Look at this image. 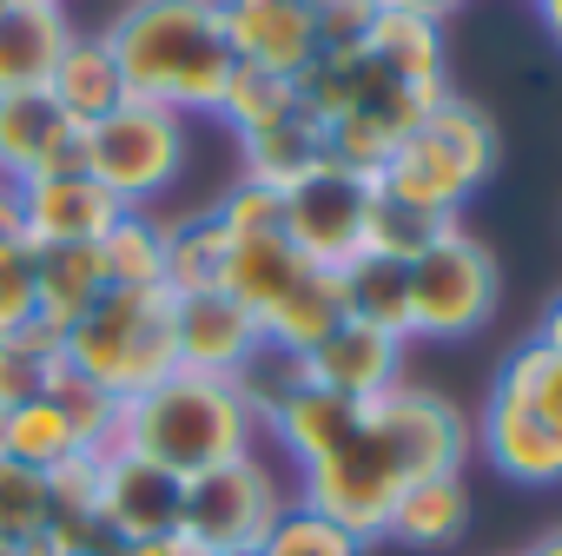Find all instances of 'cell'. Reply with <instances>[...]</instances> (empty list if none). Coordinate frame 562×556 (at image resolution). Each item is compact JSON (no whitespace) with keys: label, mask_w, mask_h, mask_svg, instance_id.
Returning <instances> with one entry per match:
<instances>
[{"label":"cell","mask_w":562,"mask_h":556,"mask_svg":"<svg viewBox=\"0 0 562 556\" xmlns=\"http://www.w3.org/2000/svg\"><path fill=\"white\" fill-rule=\"evenodd\" d=\"M305 385H312V378H305V358H299V352H278V345H258V352L238 365V378H232V391L245 398V411L258 418V431L285 411Z\"/></svg>","instance_id":"29"},{"label":"cell","mask_w":562,"mask_h":556,"mask_svg":"<svg viewBox=\"0 0 562 556\" xmlns=\"http://www.w3.org/2000/svg\"><path fill=\"white\" fill-rule=\"evenodd\" d=\"M496 292H503L496 252L476 232H463V225L437 232L411 258V338L457 345V338L483 332L490 312H496Z\"/></svg>","instance_id":"5"},{"label":"cell","mask_w":562,"mask_h":556,"mask_svg":"<svg viewBox=\"0 0 562 556\" xmlns=\"http://www.w3.org/2000/svg\"><path fill=\"white\" fill-rule=\"evenodd\" d=\"M463 530H470V490H463V477H424V483H411L397 497L384 536H397L404 549H450V543H463Z\"/></svg>","instance_id":"24"},{"label":"cell","mask_w":562,"mask_h":556,"mask_svg":"<svg viewBox=\"0 0 562 556\" xmlns=\"http://www.w3.org/2000/svg\"><path fill=\"white\" fill-rule=\"evenodd\" d=\"M424 126L463 159V173L483 186L490 173H496V126H490V113L483 107H470V100H457V93H443L430 113H424Z\"/></svg>","instance_id":"32"},{"label":"cell","mask_w":562,"mask_h":556,"mask_svg":"<svg viewBox=\"0 0 562 556\" xmlns=\"http://www.w3.org/2000/svg\"><path fill=\"white\" fill-rule=\"evenodd\" d=\"M238 146H245V179H265V186L285 192V186H299L305 173L325 166V120L299 100L292 113H278V120L238 133Z\"/></svg>","instance_id":"18"},{"label":"cell","mask_w":562,"mask_h":556,"mask_svg":"<svg viewBox=\"0 0 562 556\" xmlns=\"http://www.w3.org/2000/svg\"><path fill=\"white\" fill-rule=\"evenodd\" d=\"M364 219H371V179L338 173L331 159L318 173H305L299 186H285V238L325 271H338L364 252Z\"/></svg>","instance_id":"10"},{"label":"cell","mask_w":562,"mask_h":556,"mask_svg":"<svg viewBox=\"0 0 562 556\" xmlns=\"http://www.w3.org/2000/svg\"><path fill=\"white\" fill-rule=\"evenodd\" d=\"M0 8H60V0H0Z\"/></svg>","instance_id":"47"},{"label":"cell","mask_w":562,"mask_h":556,"mask_svg":"<svg viewBox=\"0 0 562 556\" xmlns=\"http://www.w3.org/2000/svg\"><path fill=\"white\" fill-rule=\"evenodd\" d=\"M457 8H463V0H378V14H417V21H437V27H443Z\"/></svg>","instance_id":"42"},{"label":"cell","mask_w":562,"mask_h":556,"mask_svg":"<svg viewBox=\"0 0 562 556\" xmlns=\"http://www.w3.org/2000/svg\"><path fill=\"white\" fill-rule=\"evenodd\" d=\"M251 437H258V418L245 411L232 378H199V371H172L153 391L126 398L120 404V431H113V444L153 457L172 477L218 470V464L245 457Z\"/></svg>","instance_id":"2"},{"label":"cell","mask_w":562,"mask_h":556,"mask_svg":"<svg viewBox=\"0 0 562 556\" xmlns=\"http://www.w3.org/2000/svg\"><path fill=\"white\" fill-rule=\"evenodd\" d=\"M245 556H258V549H245Z\"/></svg>","instance_id":"50"},{"label":"cell","mask_w":562,"mask_h":556,"mask_svg":"<svg viewBox=\"0 0 562 556\" xmlns=\"http://www.w3.org/2000/svg\"><path fill=\"white\" fill-rule=\"evenodd\" d=\"M258 556H364V543L351 530H338L331 516H318L305 503H285V516L265 530Z\"/></svg>","instance_id":"35"},{"label":"cell","mask_w":562,"mask_h":556,"mask_svg":"<svg viewBox=\"0 0 562 556\" xmlns=\"http://www.w3.org/2000/svg\"><path fill=\"white\" fill-rule=\"evenodd\" d=\"M364 424L397 451V464L411 470V483L424 477H457L463 457H470V418L437 398V391H417V385H391L384 398L364 404Z\"/></svg>","instance_id":"9"},{"label":"cell","mask_w":562,"mask_h":556,"mask_svg":"<svg viewBox=\"0 0 562 556\" xmlns=\"http://www.w3.org/2000/svg\"><path fill=\"white\" fill-rule=\"evenodd\" d=\"M47 398L67 411V424L80 431V444H87V451H113V431H120V398H113V391H100L93 378H80V371L60 358V371H54Z\"/></svg>","instance_id":"34"},{"label":"cell","mask_w":562,"mask_h":556,"mask_svg":"<svg viewBox=\"0 0 562 556\" xmlns=\"http://www.w3.org/2000/svg\"><path fill=\"white\" fill-rule=\"evenodd\" d=\"M338 305L351 325H371L384 338H411V265L358 252L351 265H338Z\"/></svg>","instance_id":"23"},{"label":"cell","mask_w":562,"mask_h":556,"mask_svg":"<svg viewBox=\"0 0 562 556\" xmlns=\"http://www.w3.org/2000/svg\"><path fill=\"white\" fill-rule=\"evenodd\" d=\"M305 378H312L318 391H338V398H351V404H371V398H384L391 385H404V338H384V332L345 319L331 338H318V345L305 352Z\"/></svg>","instance_id":"15"},{"label":"cell","mask_w":562,"mask_h":556,"mask_svg":"<svg viewBox=\"0 0 562 556\" xmlns=\"http://www.w3.org/2000/svg\"><path fill=\"white\" fill-rule=\"evenodd\" d=\"M47 93H54V107H60L74 126H93V120H106L113 107H126L120 60L106 54L100 34H74V41L60 47L54 74H47Z\"/></svg>","instance_id":"19"},{"label":"cell","mask_w":562,"mask_h":556,"mask_svg":"<svg viewBox=\"0 0 562 556\" xmlns=\"http://www.w3.org/2000/svg\"><path fill=\"white\" fill-rule=\"evenodd\" d=\"M378 21V0H318L312 27H318V54H358L371 41Z\"/></svg>","instance_id":"40"},{"label":"cell","mask_w":562,"mask_h":556,"mask_svg":"<svg viewBox=\"0 0 562 556\" xmlns=\"http://www.w3.org/2000/svg\"><path fill=\"white\" fill-rule=\"evenodd\" d=\"M404 140H411V133H397L384 113H345V120L325 126V159H331L338 173H358V179L378 186V173L391 166V153H397Z\"/></svg>","instance_id":"31"},{"label":"cell","mask_w":562,"mask_h":556,"mask_svg":"<svg viewBox=\"0 0 562 556\" xmlns=\"http://www.w3.org/2000/svg\"><path fill=\"white\" fill-rule=\"evenodd\" d=\"M364 54H371L397 87H411V93H430V100L450 93V87H443L450 54H443V27H437V21H417V14H378Z\"/></svg>","instance_id":"22"},{"label":"cell","mask_w":562,"mask_h":556,"mask_svg":"<svg viewBox=\"0 0 562 556\" xmlns=\"http://www.w3.org/2000/svg\"><path fill=\"white\" fill-rule=\"evenodd\" d=\"M212 219L232 238H265V232H285V192L265 186V179H232L225 199L212 205Z\"/></svg>","instance_id":"39"},{"label":"cell","mask_w":562,"mask_h":556,"mask_svg":"<svg viewBox=\"0 0 562 556\" xmlns=\"http://www.w3.org/2000/svg\"><path fill=\"white\" fill-rule=\"evenodd\" d=\"M67 41H74V21L60 8H0V93L47 87Z\"/></svg>","instance_id":"21"},{"label":"cell","mask_w":562,"mask_h":556,"mask_svg":"<svg viewBox=\"0 0 562 556\" xmlns=\"http://www.w3.org/2000/svg\"><path fill=\"white\" fill-rule=\"evenodd\" d=\"M67 365L113 391L120 404L153 391L159 378L179 371L172 345V292L166 286H106L100 305L67 332Z\"/></svg>","instance_id":"4"},{"label":"cell","mask_w":562,"mask_h":556,"mask_svg":"<svg viewBox=\"0 0 562 556\" xmlns=\"http://www.w3.org/2000/svg\"><path fill=\"white\" fill-rule=\"evenodd\" d=\"M299 107V80H278V74H265V67H232V87H225V100H218V113L238 126V133H251V126H265V120H278V113H292Z\"/></svg>","instance_id":"36"},{"label":"cell","mask_w":562,"mask_h":556,"mask_svg":"<svg viewBox=\"0 0 562 556\" xmlns=\"http://www.w3.org/2000/svg\"><path fill=\"white\" fill-rule=\"evenodd\" d=\"M41 319V245L14 238L0 245V338Z\"/></svg>","instance_id":"38"},{"label":"cell","mask_w":562,"mask_h":556,"mask_svg":"<svg viewBox=\"0 0 562 556\" xmlns=\"http://www.w3.org/2000/svg\"><path fill=\"white\" fill-rule=\"evenodd\" d=\"M378 192L397 199V205H417V212H430V219H457L463 199L476 192V179L463 173V159H457L430 126H417V133L391 153V166L378 173Z\"/></svg>","instance_id":"17"},{"label":"cell","mask_w":562,"mask_h":556,"mask_svg":"<svg viewBox=\"0 0 562 556\" xmlns=\"http://www.w3.org/2000/svg\"><path fill=\"white\" fill-rule=\"evenodd\" d=\"M172 345H179V371L238 378V365L265 345V332L232 292H199V299H172Z\"/></svg>","instance_id":"14"},{"label":"cell","mask_w":562,"mask_h":556,"mask_svg":"<svg viewBox=\"0 0 562 556\" xmlns=\"http://www.w3.org/2000/svg\"><path fill=\"white\" fill-rule=\"evenodd\" d=\"M60 358H67V332H54L47 319H34V325L0 338V418L21 411L27 398H47Z\"/></svg>","instance_id":"27"},{"label":"cell","mask_w":562,"mask_h":556,"mask_svg":"<svg viewBox=\"0 0 562 556\" xmlns=\"http://www.w3.org/2000/svg\"><path fill=\"white\" fill-rule=\"evenodd\" d=\"M225 265H232V232L205 212L186 225H166V265L159 286L172 299H199V292H225Z\"/></svg>","instance_id":"25"},{"label":"cell","mask_w":562,"mask_h":556,"mask_svg":"<svg viewBox=\"0 0 562 556\" xmlns=\"http://www.w3.org/2000/svg\"><path fill=\"white\" fill-rule=\"evenodd\" d=\"M522 556H562V530H549V536H536Z\"/></svg>","instance_id":"46"},{"label":"cell","mask_w":562,"mask_h":556,"mask_svg":"<svg viewBox=\"0 0 562 556\" xmlns=\"http://www.w3.org/2000/svg\"><path fill=\"white\" fill-rule=\"evenodd\" d=\"M186 510V477L159 470L153 457L113 444L100 451V523L120 543H146V536H172Z\"/></svg>","instance_id":"12"},{"label":"cell","mask_w":562,"mask_h":556,"mask_svg":"<svg viewBox=\"0 0 562 556\" xmlns=\"http://www.w3.org/2000/svg\"><path fill=\"white\" fill-rule=\"evenodd\" d=\"M47 536V477L0 457V543H34Z\"/></svg>","instance_id":"37"},{"label":"cell","mask_w":562,"mask_h":556,"mask_svg":"<svg viewBox=\"0 0 562 556\" xmlns=\"http://www.w3.org/2000/svg\"><path fill=\"white\" fill-rule=\"evenodd\" d=\"M285 483L271 477V464L258 451L218 464V470H199L186 477V510H179V530L205 549V556H245L265 543V530L285 516Z\"/></svg>","instance_id":"7"},{"label":"cell","mask_w":562,"mask_h":556,"mask_svg":"<svg viewBox=\"0 0 562 556\" xmlns=\"http://www.w3.org/2000/svg\"><path fill=\"white\" fill-rule=\"evenodd\" d=\"M54 556H120V549H54Z\"/></svg>","instance_id":"48"},{"label":"cell","mask_w":562,"mask_h":556,"mask_svg":"<svg viewBox=\"0 0 562 556\" xmlns=\"http://www.w3.org/2000/svg\"><path fill=\"white\" fill-rule=\"evenodd\" d=\"M476 444L522 490L562 483V352H549L536 338L509 352V365L496 371L490 404L476 418Z\"/></svg>","instance_id":"3"},{"label":"cell","mask_w":562,"mask_h":556,"mask_svg":"<svg viewBox=\"0 0 562 556\" xmlns=\"http://www.w3.org/2000/svg\"><path fill=\"white\" fill-rule=\"evenodd\" d=\"M364 424V404H351V398H338V391H318V385H305L285 411H278L265 431H271V444L285 451L299 470H312V464H325L338 444H351V431Z\"/></svg>","instance_id":"20"},{"label":"cell","mask_w":562,"mask_h":556,"mask_svg":"<svg viewBox=\"0 0 562 556\" xmlns=\"http://www.w3.org/2000/svg\"><path fill=\"white\" fill-rule=\"evenodd\" d=\"M21 205H27V238L34 245H100L113 225H120V199L87 179V173H67V179H27L21 186Z\"/></svg>","instance_id":"16"},{"label":"cell","mask_w":562,"mask_h":556,"mask_svg":"<svg viewBox=\"0 0 562 556\" xmlns=\"http://www.w3.org/2000/svg\"><path fill=\"white\" fill-rule=\"evenodd\" d=\"M536 14H542V27L562 41V0H536Z\"/></svg>","instance_id":"45"},{"label":"cell","mask_w":562,"mask_h":556,"mask_svg":"<svg viewBox=\"0 0 562 556\" xmlns=\"http://www.w3.org/2000/svg\"><path fill=\"white\" fill-rule=\"evenodd\" d=\"M100 41L120 60L126 100L172 107L179 120L218 113L232 67H238L218 0H126Z\"/></svg>","instance_id":"1"},{"label":"cell","mask_w":562,"mask_h":556,"mask_svg":"<svg viewBox=\"0 0 562 556\" xmlns=\"http://www.w3.org/2000/svg\"><path fill=\"white\" fill-rule=\"evenodd\" d=\"M106 292L100 245H41V319L54 332H74Z\"/></svg>","instance_id":"26"},{"label":"cell","mask_w":562,"mask_h":556,"mask_svg":"<svg viewBox=\"0 0 562 556\" xmlns=\"http://www.w3.org/2000/svg\"><path fill=\"white\" fill-rule=\"evenodd\" d=\"M225 41L245 67H265L278 80H299L318 60V27L305 0H218Z\"/></svg>","instance_id":"13"},{"label":"cell","mask_w":562,"mask_h":556,"mask_svg":"<svg viewBox=\"0 0 562 556\" xmlns=\"http://www.w3.org/2000/svg\"><path fill=\"white\" fill-rule=\"evenodd\" d=\"M14 238H27V205H21V186L0 179V245H14Z\"/></svg>","instance_id":"41"},{"label":"cell","mask_w":562,"mask_h":556,"mask_svg":"<svg viewBox=\"0 0 562 556\" xmlns=\"http://www.w3.org/2000/svg\"><path fill=\"white\" fill-rule=\"evenodd\" d=\"M120 556H205L186 530H172V536H146V543H126Z\"/></svg>","instance_id":"43"},{"label":"cell","mask_w":562,"mask_h":556,"mask_svg":"<svg viewBox=\"0 0 562 556\" xmlns=\"http://www.w3.org/2000/svg\"><path fill=\"white\" fill-rule=\"evenodd\" d=\"M186 166V120L153 100H126L87 126V179H100L126 212L159 199Z\"/></svg>","instance_id":"6"},{"label":"cell","mask_w":562,"mask_h":556,"mask_svg":"<svg viewBox=\"0 0 562 556\" xmlns=\"http://www.w3.org/2000/svg\"><path fill=\"white\" fill-rule=\"evenodd\" d=\"M87 173V126H74L47 87L34 93H0V179H67Z\"/></svg>","instance_id":"11"},{"label":"cell","mask_w":562,"mask_h":556,"mask_svg":"<svg viewBox=\"0 0 562 556\" xmlns=\"http://www.w3.org/2000/svg\"><path fill=\"white\" fill-rule=\"evenodd\" d=\"M536 345H549V352H562V299L542 312V332H536Z\"/></svg>","instance_id":"44"},{"label":"cell","mask_w":562,"mask_h":556,"mask_svg":"<svg viewBox=\"0 0 562 556\" xmlns=\"http://www.w3.org/2000/svg\"><path fill=\"white\" fill-rule=\"evenodd\" d=\"M0 451H8L14 464H27V470H60L67 457H80L87 444H80V431L67 424V411L54 404V398H27L21 411H8L0 418Z\"/></svg>","instance_id":"28"},{"label":"cell","mask_w":562,"mask_h":556,"mask_svg":"<svg viewBox=\"0 0 562 556\" xmlns=\"http://www.w3.org/2000/svg\"><path fill=\"white\" fill-rule=\"evenodd\" d=\"M457 219H430V212H417V205H397V199H384L378 186H371V219H364V252H378V258H397V265H411L437 232H450Z\"/></svg>","instance_id":"33"},{"label":"cell","mask_w":562,"mask_h":556,"mask_svg":"<svg viewBox=\"0 0 562 556\" xmlns=\"http://www.w3.org/2000/svg\"><path fill=\"white\" fill-rule=\"evenodd\" d=\"M305 8H318V0H305Z\"/></svg>","instance_id":"49"},{"label":"cell","mask_w":562,"mask_h":556,"mask_svg":"<svg viewBox=\"0 0 562 556\" xmlns=\"http://www.w3.org/2000/svg\"><path fill=\"white\" fill-rule=\"evenodd\" d=\"M100 265H106V286H159L166 225L146 212H120V225L100 238Z\"/></svg>","instance_id":"30"},{"label":"cell","mask_w":562,"mask_h":556,"mask_svg":"<svg viewBox=\"0 0 562 556\" xmlns=\"http://www.w3.org/2000/svg\"><path fill=\"white\" fill-rule=\"evenodd\" d=\"M404 490H411V470L397 464V451L371 424H358L351 444H338L325 464L299 470V503L318 510V516H331L358 543H371V536L391 530V510H397Z\"/></svg>","instance_id":"8"}]
</instances>
